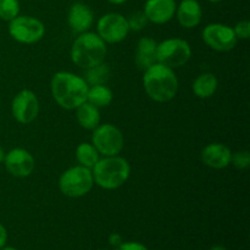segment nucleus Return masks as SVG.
I'll return each instance as SVG.
<instances>
[{"label":"nucleus","instance_id":"obj_1","mask_svg":"<svg viewBox=\"0 0 250 250\" xmlns=\"http://www.w3.org/2000/svg\"><path fill=\"white\" fill-rule=\"evenodd\" d=\"M89 85L84 78L68 71H59L50 81V90L54 100L65 110H76L87 102Z\"/></svg>","mask_w":250,"mask_h":250},{"label":"nucleus","instance_id":"obj_2","mask_svg":"<svg viewBox=\"0 0 250 250\" xmlns=\"http://www.w3.org/2000/svg\"><path fill=\"white\" fill-rule=\"evenodd\" d=\"M143 87L151 100L167 103L177 95L178 78L173 68L155 62L144 71Z\"/></svg>","mask_w":250,"mask_h":250},{"label":"nucleus","instance_id":"obj_3","mask_svg":"<svg viewBox=\"0 0 250 250\" xmlns=\"http://www.w3.org/2000/svg\"><path fill=\"white\" fill-rule=\"evenodd\" d=\"M93 180L98 187L106 190L119 189L128 181L131 165L120 155L103 156L92 168Z\"/></svg>","mask_w":250,"mask_h":250},{"label":"nucleus","instance_id":"obj_4","mask_svg":"<svg viewBox=\"0 0 250 250\" xmlns=\"http://www.w3.org/2000/svg\"><path fill=\"white\" fill-rule=\"evenodd\" d=\"M106 53V43L97 33L88 31L78 34L71 46L70 56L76 66L87 70L104 62Z\"/></svg>","mask_w":250,"mask_h":250},{"label":"nucleus","instance_id":"obj_5","mask_svg":"<svg viewBox=\"0 0 250 250\" xmlns=\"http://www.w3.org/2000/svg\"><path fill=\"white\" fill-rule=\"evenodd\" d=\"M93 186L92 170L81 165L67 168L59 178V189L68 198L84 197L92 190Z\"/></svg>","mask_w":250,"mask_h":250},{"label":"nucleus","instance_id":"obj_6","mask_svg":"<svg viewBox=\"0 0 250 250\" xmlns=\"http://www.w3.org/2000/svg\"><path fill=\"white\" fill-rule=\"evenodd\" d=\"M192 58L189 43L181 38H168L158 43L156 61L170 68L185 66Z\"/></svg>","mask_w":250,"mask_h":250},{"label":"nucleus","instance_id":"obj_7","mask_svg":"<svg viewBox=\"0 0 250 250\" xmlns=\"http://www.w3.org/2000/svg\"><path fill=\"white\" fill-rule=\"evenodd\" d=\"M92 144L103 156L119 155L125 146V138L115 125L103 124L93 129Z\"/></svg>","mask_w":250,"mask_h":250},{"label":"nucleus","instance_id":"obj_8","mask_svg":"<svg viewBox=\"0 0 250 250\" xmlns=\"http://www.w3.org/2000/svg\"><path fill=\"white\" fill-rule=\"evenodd\" d=\"M9 34L21 44H34L43 39L45 26L36 17L19 15L9 22Z\"/></svg>","mask_w":250,"mask_h":250},{"label":"nucleus","instance_id":"obj_9","mask_svg":"<svg viewBox=\"0 0 250 250\" xmlns=\"http://www.w3.org/2000/svg\"><path fill=\"white\" fill-rule=\"evenodd\" d=\"M129 33L127 19L121 14L109 12L98 20L97 34L106 44L121 43Z\"/></svg>","mask_w":250,"mask_h":250},{"label":"nucleus","instance_id":"obj_10","mask_svg":"<svg viewBox=\"0 0 250 250\" xmlns=\"http://www.w3.org/2000/svg\"><path fill=\"white\" fill-rule=\"evenodd\" d=\"M202 38L210 49L220 53L234 49L238 42L233 28L224 23H210L205 26L202 32Z\"/></svg>","mask_w":250,"mask_h":250},{"label":"nucleus","instance_id":"obj_11","mask_svg":"<svg viewBox=\"0 0 250 250\" xmlns=\"http://www.w3.org/2000/svg\"><path fill=\"white\" fill-rule=\"evenodd\" d=\"M11 112L19 124L28 125L37 119L39 114V100L31 89H22L14 97Z\"/></svg>","mask_w":250,"mask_h":250},{"label":"nucleus","instance_id":"obj_12","mask_svg":"<svg viewBox=\"0 0 250 250\" xmlns=\"http://www.w3.org/2000/svg\"><path fill=\"white\" fill-rule=\"evenodd\" d=\"M2 164L7 172L17 178L28 177L36 168V160L33 155L23 148H14L5 153Z\"/></svg>","mask_w":250,"mask_h":250},{"label":"nucleus","instance_id":"obj_13","mask_svg":"<svg viewBox=\"0 0 250 250\" xmlns=\"http://www.w3.org/2000/svg\"><path fill=\"white\" fill-rule=\"evenodd\" d=\"M232 151L221 143H210L203 148L200 160L205 166L214 170H222L231 165Z\"/></svg>","mask_w":250,"mask_h":250},{"label":"nucleus","instance_id":"obj_14","mask_svg":"<svg viewBox=\"0 0 250 250\" xmlns=\"http://www.w3.org/2000/svg\"><path fill=\"white\" fill-rule=\"evenodd\" d=\"M67 22L70 28L75 33H84L92 28L94 23V14L84 2H73L68 9Z\"/></svg>","mask_w":250,"mask_h":250},{"label":"nucleus","instance_id":"obj_15","mask_svg":"<svg viewBox=\"0 0 250 250\" xmlns=\"http://www.w3.org/2000/svg\"><path fill=\"white\" fill-rule=\"evenodd\" d=\"M176 7L177 5L175 0H146L143 12L149 22L164 24L173 19Z\"/></svg>","mask_w":250,"mask_h":250},{"label":"nucleus","instance_id":"obj_16","mask_svg":"<svg viewBox=\"0 0 250 250\" xmlns=\"http://www.w3.org/2000/svg\"><path fill=\"white\" fill-rule=\"evenodd\" d=\"M176 19L183 28L192 29L202 22L203 10L198 0H182L176 7Z\"/></svg>","mask_w":250,"mask_h":250},{"label":"nucleus","instance_id":"obj_17","mask_svg":"<svg viewBox=\"0 0 250 250\" xmlns=\"http://www.w3.org/2000/svg\"><path fill=\"white\" fill-rule=\"evenodd\" d=\"M156 46L158 43L150 37H142L138 41L134 51V62L136 66L142 71L154 65L156 61Z\"/></svg>","mask_w":250,"mask_h":250},{"label":"nucleus","instance_id":"obj_18","mask_svg":"<svg viewBox=\"0 0 250 250\" xmlns=\"http://www.w3.org/2000/svg\"><path fill=\"white\" fill-rule=\"evenodd\" d=\"M219 87L217 77L211 72H204L198 76L192 84L193 93L199 99H209L216 93Z\"/></svg>","mask_w":250,"mask_h":250},{"label":"nucleus","instance_id":"obj_19","mask_svg":"<svg viewBox=\"0 0 250 250\" xmlns=\"http://www.w3.org/2000/svg\"><path fill=\"white\" fill-rule=\"evenodd\" d=\"M76 119L82 128L93 129L100 125V111L97 106L84 102L76 109Z\"/></svg>","mask_w":250,"mask_h":250},{"label":"nucleus","instance_id":"obj_20","mask_svg":"<svg viewBox=\"0 0 250 250\" xmlns=\"http://www.w3.org/2000/svg\"><path fill=\"white\" fill-rule=\"evenodd\" d=\"M112 100H114V94H112V90L106 87V84L90 85L88 89L87 102L97 106L98 109L109 106Z\"/></svg>","mask_w":250,"mask_h":250},{"label":"nucleus","instance_id":"obj_21","mask_svg":"<svg viewBox=\"0 0 250 250\" xmlns=\"http://www.w3.org/2000/svg\"><path fill=\"white\" fill-rule=\"evenodd\" d=\"M76 159L81 166H84V167L92 170L93 166L100 159V154L98 153V150L92 143L84 142V143L78 144V146L76 148Z\"/></svg>","mask_w":250,"mask_h":250},{"label":"nucleus","instance_id":"obj_22","mask_svg":"<svg viewBox=\"0 0 250 250\" xmlns=\"http://www.w3.org/2000/svg\"><path fill=\"white\" fill-rule=\"evenodd\" d=\"M84 81L89 85H99L106 84V82L110 78V67L105 62L95 65L93 67H89L85 70Z\"/></svg>","mask_w":250,"mask_h":250},{"label":"nucleus","instance_id":"obj_23","mask_svg":"<svg viewBox=\"0 0 250 250\" xmlns=\"http://www.w3.org/2000/svg\"><path fill=\"white\" fill-rule=\"evenodd\" d=\"M20 15L19 0H0V20L10 22Z\"/></svg>","mask_w":250,"mask_h":250},{"label":"nucleus","instance_id":"obj_24","mask_svg":"<svg viewBox=\"0 0 250 250\" xmlns=\"http://www.w3.org/2000/svg\"><path fill=\"white\" fill-rule=\"evenodd\" d=\"M127 19V23H128L129 31L139 32L143 28H146L148 24V19H146V14L143 11H134L129 15Z\"/></svg>","mask_w":250,"mask_h":250},{"label":"nucleus","instance_id":"obj_25","mask_svg":"<svg viewBox=\"0 0 250 250\" xmlns=\"http://www.w3.org/2000/svg\"><path fill=\"white\" fill-rule=\"evenodd\" d=\"M231 165H233L237 170H247L250 166V154L248 150H239L232 153Z\"/></svg>","mask_w":250,"mask_h":250},{"label":"nucleus","instance_id":"obj_26","mask_svg":"<svg viewBox=\"0 0 250 250\" xmlns=\"http://www.w3.org/2000/svg\"><path fill=\"white\" fill-rule=\"evenodd\" d=\"M234 34H236L237 39H243L247 41L250 37V22L248 20H242L234 26L233 28Z\"/></svg>","mask_w":250,"mask_h":250},{"label":"nucleus","instance_id":"obj_27","mask_svg":"<svg viewBox=\"0 0 250 250\" xmlns=\"http://www.w3.org/2000/svg\"><path fill=\"white\" fill-rule=\"evenodd\" d=\"M116 250H148L144 244L138 243V242H122Z\"/></svg>","mask_w":250,"mask_h":250},{"label":"nucleus","instance_id":"obj_28","mask_svg":"<svg viewBox=\"0 0 250 250\" xmlns=\"http://www.w3.org/2000/svg\"><path fill=\"white\" fill-rule=\"evenodd\" d=\"M122 237H121V234L120 233H116V232H114V233H111L109 236V244L111 247H115V248H116V247H119L120 244L122 243Z\"/></svg>","mask_w":250,"mask_h":250},{"label":"nucleus","instance_id":"obj_29","mask_svg":"<svg viewBox=\"0 0 250 250\" xmlns=\"http://www.w3.org/2000/svg\"><path fill=\"white\" fill-rule=\"evenodd\" d=\"M7 242V231L1 224H0V249L6 246Z\"/></svg>","mask_w":250,"mask_h":250},{"label":"nucleus","instance_id":"obj_30","mask_svg":"<svg viewBox=\"0 0 250 250\" xmlns=\"http://www.w3.org/2000/svg\"><path fill=\"white\" fill-rule=\"evenodd\" d=\"M106 1H109L110 4H114V5H121L124 4V2H126L127 0H106Z\"/></svg>","mask_w":250,"mask_h":250},{"label":"nucleus","instance_id":"obj_31","mask_svg":"<svg viewBox=\"0 0 250 250\" xmlns=\"http://www.w3.org/2000/svg\"><path fill=\"white\" fill-rule=\"evenodd\" d=\"M4 158H5V150L1 148V146H0V164H2Z\"/></svg>","mask_w":250,"mask_h":250},{"label":"nucleus","instance_id":"obj_32","mask_svg":"<svg viewBox=\"0 0 250 250\" xmlns=\"http://www.w3.org/2000/svg\"><path fill=\"white\" fill-rule=\"evenodd\" d=\"M209 250H227V249L222 246H214V247H211Z\"/></svg>","mask_w":250,"mask_h":250},{"label":"nucleus","instance_id":"obj_33","mask_svg":"<svg viewBox=\"0 0 250 250\" xmlns=\"http://www.w3.org/2000/svg\"><path fill=\"white\" fill-rule=\"evenodd\" d=\"M0 250H17V249L12 248V247H2V248Z\"/></svg>","mask_w":250,"mask_h":250},{"label":"nucleus","instance_id":"obj_34","mask_svg":"<svg viewBox=\"0 0 250 250\" xmlns=\"http://www.w3.org/2000/svg\"><path fill=\"white\" fill-rule=\"evenodd\" d=\"M210 2H214V4H216V2H220V1H222V0H209Z\"/></svg>","mask_w":250,"mask_h":250},{"label":"nucleus","instance_id":"obj_35","mask_svg":"<svg viewBox=\"0 0 250 250\" xmlns=\"http://www.w3.org/2000/svg\"><path fill=\"white\" fill-rule=\"evenodd\" d=\"M103 250H106V249H103Z\"/></svg>","mask_w":250,"mask_h":250}]
</instances>
